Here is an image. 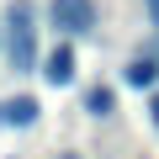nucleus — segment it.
<instances>
[{
  "instance_id": "7",
  "label": "nucleus",
  "mask_w": 159,
  "mask_h": 159,
  "mask_svg": "<svg viewBox=\"0 0 159 159\" xmlns=\"http://www.w3.org/2000/svg\"><path fill=\"white\" fill-rule=\"evenodd\" d=\"M148 117H154V127H159V90H154V101H148Z\"/></svg>"
},
{
  "instance_id": "1",
  "label": "nucleus",
  "mask_w": 159,
  "mask_h": 159,
  "mask_svg": "<svg viewBox=\"0 0 159 159\" xmlns=\"http://www.w3.org/2000/svg\"><path fill=\"white\" fill-rule=\"evenodd\" d=\"M32 6L27 0H16V6L6 11V27H11V69L16 74H27L32 64H37V32H32Z\"/></svg>"
},
{
  "instance_id": "9",
  "label": "nucleus",
  "mask_w": 159,
  "mask_h": 159,
  "mask_svg": "<svg viewBox=\"0 0 159 159\" xmlns=\"http://www.w3.org/2000/svg\"><path fill=\"white\" fill-rule=\"evenodd\" d=\"M64 159H74V154H64Z\"/></svg>"
},
{
  "instance_id": "5",
  "label": "nucleus",
  "mask_w": 159,
  "mask_h": 159,
  "mask_svg": "<svg viewBox=\"0 0 159 159\" xmlns=\"http://www.w3.org/2000/svg\"><path fill=\"white\" fill-rule=\"evenodd\" d=\"M0 122H11V127H32V122H37V101H32V96H11L6 106H0Z\"/></svg>"
},
{
  "instance_id": "2",
  "label": "nucleus",
  "mask_w": 159,
  "mask_h": 159,
  "mask_svg": "<svg viewBox=\"0 0 159 159\" xmlns=\"http://www.w3.org/2000/svg\"><path fill=\"white\" fill-rule=\"evenodd\" d=\"M48 21H53L58 32L80 37V32L96 27V0H53V6H48Z\"/></svg>"
},
{
  "instance_id": "6",
  "label": "nucleus",
  "mask_w": 159,
  "mask_h": 159,
  "mask_svg": "<svg viewBox=\"0 0 159 159\" xmlns=\"http://www.w3.org/2000/svg\"><path fill=\"white\" fill-rule=\"evenodd\" d=\"M85 111H90V117H111V111H117V96H111L106 85H96V90L85 96Z\"/></svg>"
},
{
  "instance_id": "3",
  "label": "nucleus",
  "mask_w": 159,
  "mask_h": 159,
  "mask_svg": "<svg viewBox=\"0 0 159 159\" xmlns=\"http://www.w3.org/2000/svg\"><path fill=\"white\" fill-rule=\"evenodd\" d=\"M43 80H48L53 90H58V85H74V48H69V43H58V48L43 58Z\"/></svg>"
},
{
  "instance_id": "4",
  "label": "nucleus",
  "mask_w": 159,
  "mask_h": 159,
  "mask_svg": "<svg viewBox=\"0 0 159 159\" xmlns=\"http://www.w3.org/2000/svg\"><path fill=\"white\" fill-rule=\"evenodd\" d=\"M122 80H127V85L133 90H154L159 85V58H148V53H138L127 69H122Z\"/></svg>"
},
{
  "instance_id": "8",
  "label": "nucleus",
  "mask_w": 159,
  "mask_h": 159,
  "mask_svg": "<svg viewBox=\"0 0 159 159\" xmlns=\"http://www.w3.org/2000/svg\"><path fill=\"white\" fill-rule=\"evenodd\" d=\"M148 11H154V27H159V0H148Z\"/></svg>"
}]
</instances>
